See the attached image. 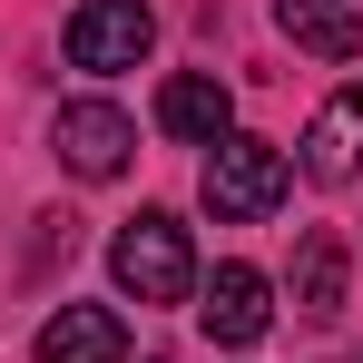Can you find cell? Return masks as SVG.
I'll list each match as a JSON object with an SVG mask.
<instances>
[{
	"mask_svg": "<svg viewBox=\"0 0 363 363\" xmlns=\"http://www.w3.org/2000/svg\"><path fill=\"white\" fill-rule=\"evenodd\" d=\"M108 275H118V295L138 304H186L196 295V245L167 206H138L118 236H108Z\"/></svg>",
	"mask_w": 363,
	"mask_h": 363,
	"instance_id": "6da1fadb",
	"label": "cell"
},
{
	"mask_svg": "<svg viewBox=\"0 0 363 363\" xmlns=\"http://www.w3.org/2000/svg\"><path fill=\"white\" fill-rule=\"evenodd\" d=\"M285 186H295V157H285L275 138H245V128H226V138L206 147V206H216L226 226L275 216V206H285Z\"/></svg>",
	"mask_w": 363,
	"mask_h": 363,
	"instance_id": "7a4b0ae2",
	"label": "cell"
},
{
	"mask_svg": "<svg viewBox=\"0 0 363 363\" xmlns=\"http://www.w3.org/2000/svg\"><path fill=\"white\" fill-rule=\"evenodd\" d=\"M157 50V10L147 0H79L69 10V69H89V79H118Z\"/></svg>",
	"mask_w": 363,
	"mask_h": 363,
	"instance_id": "3957f363",
	"label": "cell"
},
{
	"mask_svg": "<svg viewBox=\"0 0 363 363\" xmlns=\"http://www.w3.org/2000/svg\"><path fill=\"white\" fill-rule=\"evenodd\" d=\"M50 147H60L69 177H118L128 157H138V128H128V108H108V99H69L60 118H50Z\"/></svg>",
	"mask_w": 363,
	"mask_h": 363,
	"instance_id": "277c9868",
	"label": "cell"
},
{
	"mask_svg": "<svg viewBox=\"0 0 363 363\" xmlns=\"http://www.w3.org/2000/svg\"><path fill=\"white\" fill-rule=\"evenodd\" d=\"M196 324H206V344H255L265 324H275V285L255 275V265H216L206 275V304H196Z\"/></svg>",
	"mask_w": 363,
	"mask_h": 363,
	"instance_id": "5b68a950",
	"label": "cell"
},
{
	"mask_svg": "<svg viewBox=\"0 0 363 363\" xmlns=\"http://www.w3.org/2000/svg\"><path fill=\"white\" fill-rule=\"evenodd\" d=\"M304 177L314 186L363 177V79H344V89L314 108V128H304Z\"/></svg>",
	"mask_w": 363,
	"mask_h": 363,
	"instance_id": "8992f818",
	"label": "cell"
},
{
	"mask_svg": "<svg viewBox=\"0 0 363 363\" xmlns=\"http://www.w3.org/2000/svg\"><path fill=\"white\" fill-rule=\"evenodd\" d=\"M157 128H167V138H186V147H216V138L236 128L226 79H216V69H177V79L157 89Z\"/></svg>",
	"mask_w": 363,
	"mask_h": 363,
	"instance_id": "52a82bcc",
	"label": "cell"
},
{
	"mask_svg": "<svg viewBox=\"0 0 363 363\" xmlns=\"http://www.w3.org/2000/svg\"><path fill=\"white\" fill-rule=\"evenodd\" d=\"M118 354H128V334L108 304H60L40 324V363H118Z\"/></svg>",
	"mask_w": 363,
	"mask_h": 363,
	"instance_id": "ba28073f",
	"label": "cell"
},
{
	"mask_svg": "<svg viewBox=\"0 0 363 363\" xmlns=\"http://www.w3.org/2000/svg\"><path fill=\"white\" fill-rule=\"evenodd\" d=\"M275 30L295 50H314V60H354L363 50V10L354 0H275Z\"/></svg>",
	"mask_w": 363,
	"mask_h": 363,
	"instance_id": "9c48e42d",
	"label": "cell"
},
{
	"mask_svg": "<svg viewBox=\"0 0 363 363\" xmlns=\"http://www.w3.org/2000/svg\"><path fill=\"white\" fill-rule=\"evenodd\" d=\"M295 304H304V324H334L344 314V236H314L295 245Z\"/></svg>",
	"mask_w": 363,
	"mask_h": 363,
	"instance_id": "30bf717a",
	"label": "cell"
}]
</instances>
